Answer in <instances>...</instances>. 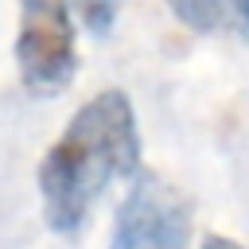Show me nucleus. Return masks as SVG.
Masks as SVG:
<instances>
[{"label": "nucleus", "instance_id": "7ed1b4c3", "mask_svg": "<svg viewBox=\"0 0 249 249\" xmlns=\"http://www.w3.org/2000/svg\"><path fill=\"white\" fill-rule=\"evenodd\" d=\"M191 206L160 175H140L113 218L109 249H187Z\"/></svg>", "mask_w": 249, "mask_h": 249}, {"label": "nucleus", "instance_id": "423d86ee", "mask_svg": "<svg viewBox=\"0 0 249 249\" xmlns=\"http://www.w3.org/2000/svg\"><path fill=\"white\" fill-rule=\"evenodd\" d=\"M202 249H245V245H237L233 237H222V233H206L202 237Z\"/></svg>", "mask_w": 249, "mask_h": 249}, {"label": "nucleus", "instance_id": "f03ea898", "mask_svg": "<svg viewBox=\"0 0 249 249\" xmlns=\"http://www.w3.org/2000/svg\"><path fill=\"white\" fill-rule=\"evenodd\" d=\"M16 66L23 86L39 97L62 93L74 82L78 47H74V16L66 0H19Z\"/></svg>", "mask_w": 249, "mask_h": 249}, {"label": "nucleus", "instance_id": "39448f33", "mask_svg": "<svg viewBox=\"0 0 249 249\" xmlns=\"http://www.w3.org/2000/svg\"><path fill=\"white\" fill-rule=\"evenodd\" d=\"M89 35H109L117 23V0H74Z\"/></svg>", "mask_w": 249, "mask_h": 249}, {"label": "nucleus", "instance_id": "20e7f679", "mask_svg": "<svg viewBox=\"0 0 249 249\" xmlns=\"http://www.w3.org/2000/svg\"><path fill=\"white\" fill-rule=\"evenodd\" d=\"M249 0H167V8L175 12L179 23H187L191 31L214 35V31H241V16H245Z\"/></svg>", "mask_w": 249, "mask_h": 249}, {"label": "nucleus", "instance_id": "0eeeda50", "mask_svg": "<svg viewBox=\"0 0 249 249\" xmlns=\"http://www.w3.org/2000/svg\"><path fill=\"white\" fill-rule=\"evenodd\" d=\"M245 43H249V4H245V16H241V31H237Z\"/></svg>", "mask_w": 249, "mask_h": 249}, {"label": "nucleus", "instance_id": "f257e3e1", "mask_svg": "<svg viewBox=\"0 0 249 249\" xmlns=\"http://www.w3.org/2000/svg\"><path fill=\"white\" fill-rule=\"evenodd\" d=\"M140 167V128L136 109L124 89H101L89 97L62 136L47 148L39 163L43 218L54 233H74L89 206L113 179L136 175Z\"/></svg>", "mask_w": 249, "mask_h": 249}]
</instances>
